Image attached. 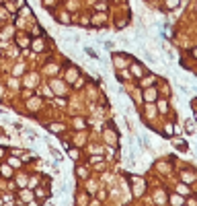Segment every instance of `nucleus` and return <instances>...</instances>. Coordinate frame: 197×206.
<instances>
[{"label":"nucleus","mask_w":197,"mask_h":206,"mask_svg":"<svg viewBox=\"0 0 197 206\" xmlns=\"http://www.w3.org/2000/svg\"><path fill=\"white\" fill-rule=\"evenodd\" d=\"M177 190H179V194H183V196H187V194H189V188H187V186H179Z\"/></svg>","instance_id":"nucleus-1"},{"label":"nucleus","mask_w":197,"mask_h":206,"mask_svg":"<svg viewBox=\"0 0 197 206\" xmlns=\"http://www.w3.org/2000/svg\"><path fill=\"white\" fill-rule=\"evenodd\" d=\"M154 93H156L154 89H150V91H146V99H154Z\"/></svg>","instance_id":"nucleus-2"},{"label":"nucleus","mask_w":197,"mask_h":206,"mask_svg":"<svg viewBox=\"0 0 197 206\" xmlns=\"http://www.w3.org/2000/svg\"><path fill=\"white\" fill-rule=\"evenodd\" d=\"M160 111H162V113H166V111H168V103H166V101H164V103H160Z\"/></svg>","instance_id":"nucleus-3"},{"label":"nucleus","mask_w":197,"mask_h":206,"mask_svg":"<svg viewBox=\"0 0 197 206\" xmlns=\"http://www.w3.org/2000/svg\"><path fill=\"white\" fill-rule=\"evenodd\" d=\"M193 56H197V50H193Z\"/></svg>","instance_id":"nucleus-4"},{"label":"nucleus","mask_w":197,"mask_h":206,"mask_svg":"<svg viewBox=\"0 0 197 206\" xmlns=\"http://www.w3.org/2000/svg\"><path fill=\"white\" fill-rule=\"evenodd\" d=\"M195 122H197V113H195Z\"/></svg>","instance_id":"nucleus-5"}]
</instances>
